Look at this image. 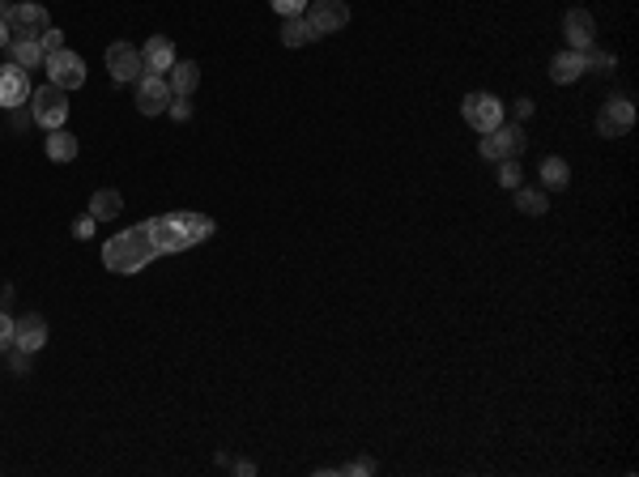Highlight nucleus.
<instances>
[{"label": "nucleus", "mask_w": 639, "mask_h": 477, "mask_svg": "<svg viewBox=\"0 0 639 477\" xmlns=\"http://www.w3.org/2000/svg\"><path fill=\"white\" fill-rule=\"evenodd\" d=\"M230 469H235V473H244V477L256 473V464H252V461H230Z\"/></svg>", "instance_id": "obj_32"}, {"label": "nucleus", "mask_w": 639, "mask_h": 477, "mask_svg": "<svg viewBox=\"0 0 639 477\" xmlns=\"http://www.w3.org/2000/svg\"><path fill=\"white\" fill-rule=\"evenodd\" d=\"M528 146V137L520 124H499L494 132H486L482 137V146H477V154L486 158V163H503V158H520Z\"/></svg>", "instance_id": "obj_3"}, {"label": "nucleus", "mask_w": 639, "mask_h": 477, "mask_svg": "<svg viewBox=\"0 0 639 477\" xmlns=\"http://www.w3.org/2000/svg\"><path fill=\"white\" fill-rule=\"evenodd\" d=\"M9 39H13V31H9V22H4V17H0V51L9 48Z\"/></svg>", "instance_id": "obj_33"}, {"label": "nucleus", "mask_w": 639, "mask_h": 477, "mask_svg": "<svg viewBox=\"0 0 639 477\" xmlns=\"http://www.w3.org/2000/svg\"><path fill=\"white\" fill-rule=\"evenodd\" d=\"M175 65V48H171V39L166 34H154L146 48H141V68H146L149 77H166Z\"/></svg>", "instance_id": "obj_12"}, {"label": "nucleus", "mask_w": 639, "mask_h": 477, "mask_svg": "<svg viewBox=\"0 0 639 477\" xmlns=\"http://www.w3.org/2000/svg\"><path fill=\"white\" fill-rule=\"evenodd\" d=\"M9 367H13V375H26V367H31V354L26 349L9 346Z\"/></svg>", "instance_id": "obj_28"}, {"label": "nucleus", "mask_w": 639, "mask_h": 477, "mask_svg": "<svg viewBox=\"0 0 639 477\" xmlns=\"http://www.w3.org/2000/svg\"><path fill=\"white\" fill-rule=\"evenodd\" d=\"M307 22L315 26V34H337L350 22V4L345 0H312Z\"/></svg>", "instance_id": "obj_10"}, {"label": "nucleus", "mask_w": 639, "mask_h": 477, "mask_svg": "<svg viewBox=\"0 0 639 477\" xmlns=\"http://www.w3.org/2000/svg\"><path fill=\"white\" fill-rule=\"evenodd\" d=\"M31 116L39 128H65V119H68V90H60V85H43V90H34L31 94Z\"/></svg>", "instance_id": "obj_2"}, {"label": "nucleus", "mask_w": 639, "mask_h": 477, "mask_svg": "<svg viewBox=\"0 0 639 477\" xmlns=\"http://www.w3.org/2000/svg\"><path fill=\"white\" fill-rule=\"evenodd\" d=\"M584 73H589V60H584V51H575V48L558 51L555 60H550V77H555L558 85H572V82H580Z\"/></svg>", "instance_id": "obj_14"}, {"label": "nucleus", "mask_w": 639, "mask_h": 477, "mask_svg": "<svg viewBox=\"0 0 639 477\" xmlns=\"http://www.w3.org/2000/svg\"><path fill=\"white\" fill-rule=\"evenodd\" d=\"M13 346L26 349V354H39L48 346V320L39 312H26L22 320H13Z\"/></svg>", "instance_id": "obj_11"}, {"label": "nucleus", "mask_w": 639, "mask_h": 477, "mask_svg": "<svg viewBox=\"0 0 639 477\" xmlns=\"http://www.w3.org/2000/svg\"><path fill=\"white\" fill-rule=\"evenodd\" d=\"M345 473H376V461H367V456H362V461H354L350 469H342V477Z\"/></svg>", "instance_id": "obj_31"}, {"label": "nucleus", "mask_w": 639, "mask_h": 477, "mask_svg": "<svg viewBox=\"0 0 639 477\" xmlns=\"http://www.w3.org/2000/svg\"><path fill=\"white\" fill-rule=\"evenodd\" d=\"M217 231L213 217L205 214H192V209H175V214H163V217H149L141 226H129L124 234H115L102 243V264L129 278V273H141L149 261L158 256H171V252H188V247L205 243L209 234Z\"/></svg>", "instance_id": "obj_1"}, {"label": "nucleus", "mask_w": 639, "mask_h": 477, "mask_svg": "<svg viewBox=\"0 0 639 477\" xmlns=\"http://www.w3.org/2000/svg\"><path fill=\"white\" fill-rule=\"evenodd\" d=\"M541 183H546L550 192H563V188L572 183V166L563 163V158H555V154L541 158Z\"/></svg>", "instance_id": "obj_20"}, {"label": "nucleus", "mask_w": 639, "mask_h": 477, "mask_svg": "<svg viewBox=\"0 0 639 477\" xmlns=\"http://www.w3.org/2000/svg\"><path fill=\"white\" fill-rule=\"evenodd\" d=\"M499 183L503 188H520V158H503L499 163Z\"/></svg>", "instance_id": "obj_24"}, {"label": "nucleus", "mask_w": 639, "mask_h": 477, "mask_svg": "<svg viewBox=\"0 0 639 477\" xmlns=\"http://www.w3.org/2000/svg\"><path fill=\"white\" fill-rule=\"evenodd\" d=\"M563 34H567V43H572L575 51L592 48V34H597V26H592L589 9H572V13H567V22H563Z\"/></svg>", "instance_id": "obj_16"}, {"label": "nucleus", "mask_w": 639, "mask_h": 477, "mask_svg": "<svg viewBox=\"0 0 639 477\" xmlns=\"http://www.w3.org/2000/svg\"><path fill=\"white\" fill-rule=\"evenodd\" d=\"M635 128V107H631V99H609L606 107H601V116H597V132L601 137H626V132Z\"/></svg>", "instance_id": "obj_7"}, {"label": "nucleus", "mask_w": 639, "mask_h": 477, "mask_svg": "<svg viewBox=\"0 0 639 477\" xmlns=\"http://www.w3.org/2000/svg\"><path fill=\"white\" fill-rule=\"evenodd\" d=\"M315 39H320V34H315V26L307 22V13L286 17V26H281V43H286V48H307Z\"/></svg>", "instance_id": "obj_18"}, {"label": "nucleus", "mask_w": 639, "mask_h": 477, "mask_svg": "<svg viewBox=\"0 0 639 477\" xmlns=\"http://www.w3.org/2000/svg\"><path fill=\"white\" fill-rule=\"evenodd\" d=\"M107 68H111L115 82H141V77H146L141 48H137V43H111V48H107Z\"/></svg>", "instance_id": "obj_6"}, {"label": "nucleus", "mask_w": 639, "mask_h": 477, "mask_svg": "<svg viewBox=\"0 0 639 477\" xmlns=\"http://www.w3.org/2000/svg\"><path fill=\"white\" fill-rule=\"evenodd\" d=\"M4 22H9V31H13V34H34V39H39V34L51 26L43 4H13Z\"/></svg>", "instance_id": "obj_13"}, {"label": "nucleus", "mask_w": 639, "mask_h": 477, "mask_svg": "<svg viewBox=\"0 0 639 477\" xmlns=\"http://www.w3.org/2000/svg\"><path fill=\"white\" fill-rule=\"evenodd\" d=\"M269 4H273V13H281V17L307 13V0H269Z\"/></svg>", "instance_id": "obj_25"}, {"label": "nucleus", "mask_w": 639, "mask_h": 477, "mask_svg": "<svg viewBox=\"0 0 639 477\" xmlns=\"http://www.w3.org/2000/svg\"><path fill=\"white\" fill-rule=\"evenodd\" d=\"M39 43H43V51L51 56V51H60V48H65V34L56 31V26H48V31L39 34Z\"/></svg>", "instance_id": "obj_27"}, {"label": "nucleus", "mask_w": 639, "mask_h": 477, "mask_svg": "<svg viewBox=\"0 0 639 477\" xmlns=\"http://www.w3.org/2000/svg\"><path fill=\"white\" fill-rule=\"evenodd\" d=\"M460 116H465V124L474 132H494L499 124H503V102L494 99V94H465V102H460Z\"/></svg>", "instance_id": "obj_4"}, {"label": "nucleus", "mask_w": 639, "mask_h": 477, "mask_svg": "<svg viewBox=\"0 0 639 477\" xmlns=\"http://www.w3.org/2000/svg\"><path fill=\"white\" fill-rule=\"evenodd\" d=\"M43 68H48L51 85H60V90H77V85L85 82V60L77 56V51H68V48L51 51L48 60H43Z\"/></svg>", "instance_id": "obj_5"}, {"label": "nucleus", "mask_w": 639, "mask_h": 477, "mask_svg": "<svg viewBox=\"0 0 639 477\" xmlns=\"http://www.w3.org/2000/svg\"><path fill=\"white\" fill-rule=\"evenodd\" d=\"M584 60H589V68L601 73V77H609V73L618 68V56H614V51H601V48H584Z\"/></svg>", "instance_id": "obj_23"}, {"label": "nucleus", "mask_w": 639, "mask_h": 477, "mask_svg": "<svg viewBox=\"0 0 639 477\" xmlns=\"http://www.w3.org/2000/svg\"><path fill=\"white\" fill-rule=\"evenodd\" d=\"M166 107H171V85H166V77H141L137 82V111L141 116H163Z\"/></svg>", "instance_id": "obj_9"}, {"label": "nucleus", "mask_w": 639, "mask_h": 477, "mask_svg": "<svg viewBox=\"0 0 639 477\" xmlns=\"http://www.w3.org/2000/svg\"><path fill=\"white\" fill-rule=\"evenodd\" d=\"M48 158H51V163H73V158H77V137H73V132H65V128H51Z\"/></svg>", "instance_id": "obj_21"}, {"label": "nucleus", "mask_w": 639, "mask_h": 477, "mask_svg": "<svg viewBox=\"0 0 639 477\" xmlns=\"http://www.w3.org/2000/svg\"><path fill=\"white\" fill-rule=\"evenodd\" d=\"M4 51L13 56V65H17V68H39L43 60H48V51H43V43H39L34 34H13Z\"/></svg>", "instance_id": "obj_15"}, {"label": "nucleus", "mask_w": 639, "mask_h": 477, "mask_svg": "<svg viewBox=\"0 0 639 477\" xmlns=\"http://www.w3.org/2000/svg\"><path fill=\"white\" fill-rule=\"evenodd\" d=\"M31 102V73L26 68H0V107L13 111V107H26Z\"/></svg>", "instance_id": "obj_8"}, {"label": "nucleus", "mask_w": 639, "mask_h": 477, "mask_svg": "<svg viewBox=\"0 0 639 477\" xmlns=\"http://www.w3.org/2000/svg\"><path fill=\"white\" fill-rule=\"evenodd\" d=\"M166 85H171L175 99H188V94L200 85V65H192V60H175L171 73H166Z\"/></svg>", "instance_id": "obj_17"}, {"label": "nucleus", "mask_w": 639, "mask_h": 477, "mask_svg": "<svg viewBox=\"0 0 639 477\" xmlns=\"http://www.w3.org/2000/svg\"><path fill=\"white\" fill-rule=\"evenodd\" d=\"M516 116H520V119L533 116V99H520V102H516Z\"/></svg>", "instance_id": "obj_34"}, {"label": "nucleus", "mask_w": 639, "mask_h": 477, "mask_svg": "<svg viewBox=\"0 0 639 477\" xmlns=\"http://www.w3.org/2000/svg\"><path fill=\"white\" fill-rule=\"evenodd\" d=\"M120 209H124V197H120L115 188H99V192L90 197V217H94V222H111V217H120Z\"/></svg>", "instance_id": "obj_19"}, {"label": "nucleus", "mask_w": 639, "mask_h": 477, "mask_svg": "<svg viewBox=\"0 0 639 477\" xmlns=\"http://www.w3.org/2000/svg\"><path fill=\"white\" fill-rule=\"evenodd\" d=\"M9 346H13V315H4L0 307V354H9Z\"/></svg>", "instance_id": "obj_26"}, {"label": "nucleus", "mask_w": 639, "mask_h": 477, "mask_svg": "<svg viewBox=\"0 0 639 477\" xmlns=\"http://www.w3.org/2000/svg\"><path fill=\"white\" fill-rule=\"evenodd\" d=\"M9 9H13V4H9V0H0V17H9Z\"/></svg>", "instance_id": "obj_35"}, {"label": "nucleus", "mask_w": 639, "mask_h": 477, "mask_svg": "<svg viewBox=\"0 0 639 477\" xmlns=\"http://www.w3.org/2000/svg\"><path fill=\"white\" fill-rule=\"evenodd\" d=\"M166 111H171L175 119H192V107H188V99H175L171 107H166Z\"/></svg>", "instance_id": "obj_30"}, {"label": "nucleus", "mask_w": 639, "mask_h": 477, "mask_svg": "<svg viewBox=\"0 0 639 477\" xmlns=\"http://www.w3.org/2000/svg\"><path fill=\"white\" fill-rule=\"evenodd\" d=\"M516 209L541 217L546 209H550V200H546V192H537V188H520V192H516Z\"/></svg>", "instance_id": "obj_22"}, {"label": "nucleus", "mask_w": 639, "mask_h": 477, "mask_svg": "<svg viewBox=\"0 0 639 477\" xmlns=\"http://www.w3.org/2000/svg\"><path fill=\"white\" fill-rule=\"evenodd\" d=\"M94 226H99V222H94L90 214H82L77 222H73V234H77V239H94Z\"/></svg>", "instance_id": "obj_29"}]
</instances>
